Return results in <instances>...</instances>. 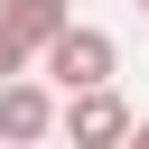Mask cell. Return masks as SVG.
Returning a JSON list of instances; mask_svg holds the SVG:
<instances>
[{
    "instance_id": "cell-1",
    "label": "cell",
    "mask_w": 149,
    "mask_h": 149,
    "mask_svg": "<svg viewBox=\"0 0 149 149\" xmlns=\"http://www.w3.org/2000/svg\"><path fill=\"white\" fill-rule=\"evenodd\" d=\"M112 65H121V47H112V28H84V19H65L47 47H37V74L56 84V93H84V84H112Z\"/></svg>"
},
{
    "instance_id": "cell-8",
    "label": "cell",
    "mask_w": 149,
    "mask_h": 149,
    "mask_svg": "<svg viewBox=\"0 0 149 149\" xmlns=\"http://www.w3.org/2000/svg\"><path fill=\"white\" fill-rule=\"evenodd\" d=\"M130 9H140V0H130Z\"/></svg>"
},
{
    "instance_id": "cell-3",
    "label": "cell",
    "mask_w": 149,
    "mask_h": 149,
    "mask_svg": "<svg viewBox=\"0 0 149 149\" xmlns=\"http://www.w3.org/2000/svg\"><path fill=\"white\" fill-rule=\"evenodd\" d=\"M56 140V93L37 74H9L0 84V149H47Z\"/></svg>"
},
{
    "instance_id": "cell-2",
    "label": "cell",
    "mask_w": 149,
    "mask_h": 149,
    "mask_svg": "<svg viewBox=\"0 0 149 149\" xmlns=\"http://www.w3.org/2000/svg\"><path fill=\"white\" fill-rule=\"evenodd\" d=\"M130 121H140V112H130L112 84H84V93H65V102H56V140H65V149H121V140H130Z\"/></svg>"
},
{
    "instance_id": "cell-5",
    "label": "cell",
    "mask_w": 149,
    "mask_h": 149,
    "mask_svg": "<svg viewBox=\"0 0 149 149\" xmlns=\"http://www.w3.org/2000/svg\"><path fill=\"white\" fill-rule=\"evenodd\" d=\"M9 74H37V47H28V37L0 19V84H9Z\"/></svg>"
},
{
    "instance_id": "cell-7",
    "label": "cell",
    "mask_w": 149,
    "mask_h": 149,
    "mask_svg": "<svg viewBox=\"0 0 149 149\" xmlns=\"http://www.w3.org/2000/svg\"><path fill=\"white\" fill-rule=\"evenodd\" d=\"M140 19H149V0H140Z\"/></svg>"
},
{
    "instance_id": "cell-6",
    "label": "cell",
    "mask_w": 149,
    "mask_h": 149,
    "mask_svg": "<svg viewBox=\"0 0 149 149\" xmlns=\"http://www.w3.org/2000/svg\"><path fill=\"white\" fill-rule=\"evenodd\" d=\"M121 149H149V121H130V140H121Z\"/></svg>"
},
{
    "instance_id": "cell-4",
    "label": "cell",
    "mask_w": 149,
    "mask_h": 149,
    "mask_svg": "<svg viewBox=\"0 0 149 149\" xmlns=\"http://www.w3.org/2000/svg\"><path fill=\"white\" fill-rule=\"evenodd\" d=\"M0 19H9V28L28 37V47H47V37H56L65 19H74V0H0Z\"/></svg>"
}]
</instances>
